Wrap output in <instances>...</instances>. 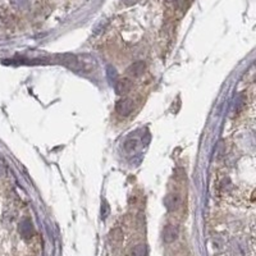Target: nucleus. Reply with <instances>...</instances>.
Masks as SVG:
<instances>
[{"mask_svg": "<svg viewBox=\"0 0 256 256\" xmlns=\"http://www.w3.org/2000/svg\"><path fill=\"white\" fill-rule=\"evenodd\" d=\"M178 237V229L174 225H167L163 231V240L167 244H172L177 240Z\"/></svg>", "mask_w": 256, "mask_h": 256, "instance_id": "1", "label": "nucleus"}, {"mask_svg": "<svg viewBox=\"0 0 256 256\" xmlns=\"http://www.w3.org/2000/svg\"><path fill=\"white\" fill-rule=\"evenodd\" d=\"M117 110L122 115H128L133 110V102L131 99H122L117 104Z\"/></svg>", "mask_w": 256, "mask_h": 256, "instance_id": "2", "label": "nucleus"}, {"mask_svg": "<svg viewBox=\"0 0 256 256\" xmlns=\"http://www.w3.org/2000/svg\"><path fill=\"white\" fill-rule=\"evenodd\" d=\"M247 249L245 244H242L241 241H232L231 244V254L232 256H246Z\"/></svg>", "mask_w": 256, "mask_h": 256, "instance_id": "3", "label": "nucleus"}, {"mask_svg": "<svg viewBox=\"0 0 256 256\" xmlns=\"http://www.w3.org/2000/svg\"><path fill=\"white\" fill-rule=\"evenodd\" d=\"M144 70H145V64H144L143 62H137V63H135L133 66H131L130 73L132 74V76L137 77L143 74Z\"/></svg>", "mask_w": 256, "mask_h": 256, "instance_id": "4", "label": "nucleus"}, {"mask_svg": "<svg viewBox=\"0 0 256 256\" xmlns=\"http://www.w3.org/2000/svg\"><path fill=\"white\" fill-rule=\"evenodd\" d=\"M19 232L25 238H30L32 236V227L29 221H23L21 227H19Z\"/></svg>", "mask_w": 256, "mask_h": 256, "instance_id": "5", "label": "nucleus"}, {"mask_svg": "<svg viewBox=\"0 0 256 256\" xmlns=\"http://www.w3.org/2000/svg\"><path fill=\"white\" fill-rule=\"evenodd\" d=\"M131 256H147V249H146L145 245L140 244L132 249V253Z\"/></svg>", "mask_w": 256, "mask_h": 256, "instance_id": "6", "label": "nucleus"}, {"mask_svg": "<svg viewBox=\"0 0 256 256\" xmlns=\"http://www.w3.org/2000/svg\"><path fill=\"white\" fill-rule=\"evenodd\" d=\"M131 86H132V83H131L130 79H127V78H123V79H120L119 82L117 83V89H118V92H127L128 90L131 89Z\"/></svg>", "mask_w": 256, "mask_h": 256, "instance_id": "7", "label": "nucleus"}]
</instances>
